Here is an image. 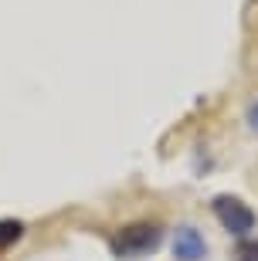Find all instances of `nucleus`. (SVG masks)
I'll use <instances>...</instances> for the list:
<instances>
[{
    "mask_svg": "<svg viewBox=\"0 0 258 261\" xmlns=\"http://www.w3.org/2000/svg\"><path fill=\"white\" fill-rule=\"evenodd\" d=\"M160 241H163V224L160 221H136V224L119 227L109 238V248H112L115 258L139 261V258H150L160 248Z\"/></svg>",
    "mask_w": 258,
    "mask_h": 261,
    "instance_id": "f257e3e1",
    "label": "nucleus"
},
{
    "mask_svg": "<svg viewBox=\"0 0 258 261\" xmlns=\"http://www.w3.org/2000/svg\"><path fill=\"white\" fill-rule=\"evenodd\" d=\"M210 211H214V217L221 221V227H224L228 234H234V238H245V234L258 224L255 211L234 194H218L214 200H210Z\"/></svg>",
    "mask_w": 258,
    "mask_h": 261,
    "instance_id": "f03ea898",
    "label": "nucleus"
},
{
    "mask_svg": "<svg viewBox=\"0 0 258 261\" xmlns=\"http://www.w3.org/2000/svg\"><path fill=\"white\" fill-rule=\"evenodd\" d=\"M173 258L177 261H204L207 258V238L201 234V227L183 224L173 234Z\"/></svg>",
    "mask_w": 258,
    "mask_h": 261,
    "instance_id": "7ed1b4c3",
    "label": "nucleus"
},
{
    "mask_svg": "<svg viewBox=\"0 0 258 261\" xmlns=\"http://www.w3.org/2000/svg\"><path fill=\"white\" fill-rule=\"evenodd\" d=\"M20 238H24V221H17V217H0V254L10 251Z\"/></svg>",
    "mask_w": 258,
    "mask_h": 261,
    "instance_id": "20e7f679",
    "label": "nucleus"
},
{
    "mask_svg": "<svg viewBox=\"0 0 258 261\" xmlns=\"http://www.w3.org/2000/svg\"><path fill=\"white\" fill-rule=\"evenodd\" d=\"M234 261H258V241H238V248H234Z\"/></svg>",
    "mask_w": 258,
    "mask_h": 261,
    "instance_id": "39448f33",
    "label": "nucleus"
},
{
    "mask_svg": "<svg viewBox=\"0 0 258 261\" xmlns=\"http://www.w3.org/2000/svg\"><path fill=\"white\" fill-rule=\"evenodd\" d=\"M248 126H251V129L258 133V102H255V106L248 109Z\"/></svg>",
    "mask_w": 258,
    "mask_h": 261,
    "instance_id": "423d86ee",
    "label": "nucleus"
}]
</instances>
